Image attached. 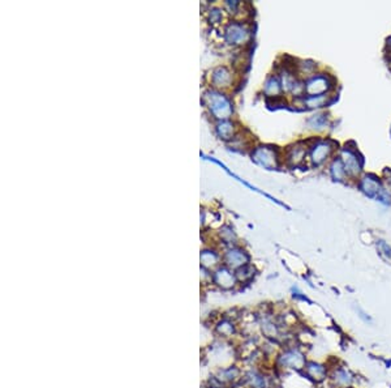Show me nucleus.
Instances as JSON below:
<instances>
[{"mask_svg": "<svg viewBox=\"0 0 391 388\" xmlns=\"http://www.w3.org/2000/svg\"><path fill=\"white\" fill-rule=\"evenodd\" d=\"M361 188H363L365 194L371 195V196H374V195H378V194L382 192V190L379 187L378 182L374 179H371V178H368V176L361 180Z\"/></svg>", "mask_w": 391, "mask_h": 388, "instance_id": "14", "label": "nucleus"}, {"mask_svg": "<svg viewBox=\"0 0 391 388\" xmlns=\"http://www.w3.org/2000/svg\"><path fill=\"white\" fill-rule=\"evenodd\" d=\"M390 48H391V41H390Z\"/></svg>", "mask_w": 391, "mask_h": 388, "instance_id": "22", "label": "nucleus"}, {"mask_svg": "<svg viewBox=\"0 0 391 388\" xmlns=\"http://www.w3.org/2000/svg\"><path fill=\"white\" fill-rule=\"evenodd\" d=\"M253 160L264 168L273 169L276 166L275 152L268 147H259L253 152Z\"/></svg>", "mask_w": 391, "mask_h": 388, "instance_id": "5", "label": "nucleus"}, {"mask_svg": "<svg viewBox=\"0 0 391 388\" xmlns=\"http://www.w3.org/2000/svg\"><path fill=\"white\" fill-rule=\"evenodd\" d=\"M220 13H219V11H218V9H214V11H213L212 12V15H210V19H212V21L213 22H214V21H218V20H220Z\"/></svg>", "mask_w": 391, "mask_h": 388, "instance_id": "21", "label": "nucleus"}, {"mask_svg": "<svg viewBox=\"0 0 391 388\" xmlns=\"http://www.w3.org/2000/svg\"><path fill=\"white\" fill-rule=\"evenodd\" d=\"M330 88H332V83L328 76H314L305 85V93L309 97L325 96V93H328Z\"/></svg>", "mask_w": 391, "mask_h": 388, "instance_id": "2", "label": "nucleus"}, {"mask_svg": "<svg viewBox=\"0 0 391 388\" xmlns=\"http://www.w3.org/2000/svg\"><path fill=\"white\" fill-rule=\"evenodd\" d=\"M328 102V96H317V97H308L305 100L308 108H321Z\"/></svg>", "mask_w": 391, "mask_h": 388, "instance_id": "17", "label": "nucleus"}, {"mask_svg": "<svg viewBox=\"0 0 391 388\" xmlns=\"http://www.w3.org/2000/svg\"><path fill=\"white\" fill-rule=\"evenodd\" d=\"M332 379L335 386L346 388L351 384L352 375L347 371V370H344V368H338V370H335V371L332 372Z\"/></svg>", "mask_w": 391, "mask_h": 388, "instance_id": "12", "label": "nucleus"}, {"mask_svg": "<svg viewBox=\"0 0 391 388\" xmlns=\"http://www.w3.org/2000/svg\"><path fill=\"white\" fill-rule=\"evenodd\" d=\"M307 156V149L303 145H295L288 149L287 160L291 165H300Z\"/></svg>", "mask_w": 391, "mask_h": 388, "instance_id": "11", "label": "nucleus"}, {"mask_svg": "<svg viewBox=\"0 0 391 388\" xmlns=\"http://www.w3.org/2000/svg\"><path fill=\"white\" fill-rule=\"evenodd\" d=\"M332 149L334 145L332 141H317L311 152L312 162L314 165H321L325 162L332 154Z\"/></svg>", "mask_w": 391, "mask_h": 388, "instance_id": "4", "label": "nucleus"}, {"mask_svg": "<svg viewBox=\"0 0 391 388\" xmlns=\"http://www.w3.org/2000/svg\"><path fill=\"white\" fill-rule=\"evenodd\" d=\"M218 132L223 139H230V136L234 132V126L230 122H222L218 126Z\"/></svg>", "mask_w": 391, "mask_h": 388, "instance_id": "18", "label": "nucleus"}, {"mask_svg": "<svg viewBox=\"0 0 391 388\" xmlns=\"http://www.w3.org/2000/svg\"><path fill=\"white\" fill-rule=\"evenodd\" d=\"M226 38L230 43L243 44L249 40V30L245 25L234 22L228 25L226 29Z\"/></svg>", "mask_w": 391, "mask_h": 388, "instance_id": "3", "label": "nucleus"}, {"mask_svg": "<svg viewBox=\"0 0 391 388\" xmlns=\"http://www.w3.org/2000/svg\"><path fill=\"white\" fill-rule=\"evenodd\" d=\"M232 80L230 71L224 67H219L213 72V84L215 86H228Z\"/></svg>", "mask_w": 391, "mask_h": 388, "instance_id": "10", "label": "nucleus"}, {"mask_svg": "<svg viewBox=\"0 0 391 388\" xmlns=\"http://www.w3.org/2000/svg\"><path fill=\"white\" fill-rule=\"evenodd\" d=\"M279 80L276 77H270L268 81H266V85H265V92L268 93L269 96H276L280 93V86H279Z\"/></svg>", "mask_w": 391, "mask_h": 388, "instance_id": "16", "label": "nucleus"}, {"mask_svg": "<svg viewBox=\"0 0 391 388\" xmlns=\"http://www.w3.org/2000/svg\"><path fill=\"white\" fill-rule=\"evenodd\" d=\"M283 364L293 368L305 367V357L297 350H290L283 356Z\"/></svg>", "mask_w": 391, "mask_h": 388, "instance_id": "8", "label": "nucleus"}, {"mask_svg": "<svg viewBox=\"0 0 391 388\" xmlns=\"http://www.w3.org/2000/svg\"><path fill=\"white\" fill-rule=\"evenodd\" d=\"M340 160L343 162L344 169H346V172H347L348 175L351 176L359 175L360 170H361V165H360L359 158H357V156H356L355 153L352 152V151L346 149V151H343V153H342V158H340Z\"/></svg>", "mask_w": 391, "mask_h": 388, "instance_id": "6", "label": "nucleus"}, {"mask_svg": "<svg viewBox=\"0 0 391 388\" xmlns=\"http://www.w3.org/2000/svg\"><path fill=\"white\" fill-rule=\"evenodd\" d=\"M379 248H381V251H383V254H385L387 258H390L391 259V248L389 247L385 242H381V243H379Z\"/></svg>", "mask_w": 391, "mask_h": 388, "instance_id": "20", "label": "nucleus"}, {"mask_svg": "<svg viewBox=\"0 0 391 388\" xmlns=\"http://www.w3.org/2000/svg\"><path fill=\"white\" fill-rule=\"evenodd\" d=\"M332 176L338 180H343L344 176H346V169H344V165L342 162V160H335L332 162Z\"/></svg>", "mask_w": 391, "mask_h": 388, "instance_id": "15", "label": "nucleus"}, {"mask_svg": "<svg viewBox=\"0 0 391 388\" xmlns=\"http://www.w3.org/2000/svg\"><path fill=\"white\" fill-rule=\"evenodd\" d=\"M326 120H328L326 115H322V114H319V115L313 116V118H312V119L309 120V124L312 126V128L322 129V128L325 127V126H326Z\"/></svg>", "mask_w": 391, "mask_h": 388, "instance_id": "19", "label": "nucleus"}, {"mask_svg": "<svg viewBox=\"0 0 391 388\" xmlns=\"http://www.w3.org/2000/svg\"><path fill=\"white\" fill-rule=\"evenodd\" d=\"M305 371H307L308 376H311L312 379L315 382H322L328 375L326 367L322 365L315 364V362H309L308 365H305Z\"/></svg>", "mask_w": 391, "mask_h": 388, "instance_id": "9", "label": "nucleus"}, {"mask_svg": "<svg viewBox=\"0 0 391 388\" xmlns=\"http://www.w3.org/2000/svg\"><path fill=\"white\" fill-rule=\"evenodd\" d=\"M226 260H227L228 265H231L234 268H237V267H244L247 264L248 256L243 250L235 248V250H231V251L227 252Z\"/></svg>", "mask_w": 391, "mask_h": 388, "instance_id": "7", "label": "nucleus"}, {"mask_svg": "<svg viewBox=\"0 0 391 388\" xmlns=\"http://www.w3.org/2000/svg\"><path fill=\"white\" fill-rule=\"evenodd\" d=\"M215 280L220 286H223V288L226 289L234 286V282H235V279L232 276V273L226 268L219 269V271L216 272Z\"/></svg>", "mask_w": 391, "mask_h": 388, "instance_id": "13", "label": "nucleus"}, {"mask_svg": "<svg viewBox=\"0 0 391 388\" xmlns=\"http://www.w3.org/2000/svg\"><path fill=\"white\" fill-rule=\"evenodd\" d=\"M210 111L218 119H228L232 114V105L228 98L218 92H208L205 94Z\"/></svg>", "mask_w": 391, "mask_h": 388, "instance_id": "1", "label": "nucleus"}]
</instances>
